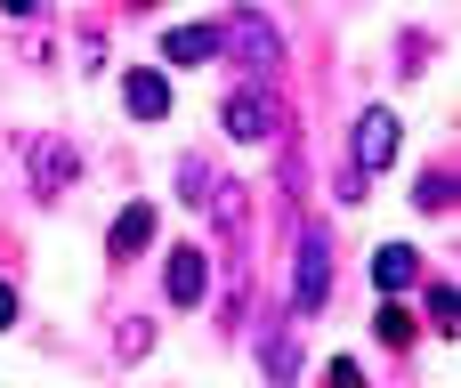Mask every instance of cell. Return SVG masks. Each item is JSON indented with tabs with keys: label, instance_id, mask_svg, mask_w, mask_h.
<instances>
[{
	"label": "cell",
	"instance_id": "cell-1",
	"mask_svg": "<svg viewBox=\"0 0 461 388\" xmlns=\"http://www.w3.org/2000/svg\"><path fill=\"white\" fill-rule=\"evenodd\" d=\"M219 65H243L259 89L284 73V24L267 8H227L219 16Z\"/></svg>",
	"mask_w": 461,
	"mask_h": 388
},
{
	"label": "cell",
	"instance_id": "cell-2",
	"mask_svg": "<svg viewBox=\"0 0 461 388\" xmlns=\"http://www.w3.org/2000/svg\"><path fill=\"white\" fill-rule=\"evenodd\" d=\"M219 130H227V138H243V146H259V138L292 130V105H284L276 89L243 81V89H227V105H219Z\"/></svg>",
	"mask_w": 461,
	"mask_h": 388
},
{
	"label": "cell",
	"instance_id": "cell-3",
	"mask_svg": "<svg viewBox=\"0 0 461 388\" xmlns=\"http://www.w3.org/2000/svg\"><path fill=\"white\" fill-rule=\"evenodd\" d=\"M324 292H332V243H324V227H300V243H292V300H284V316H316V308H324Z\"/></svg>",
	"mask_w": 461,
	"mask_h": 388
},
{
	"label": "cell",
	"instance_id": "cell-4",
	"mask_svg": "<svg viewBox=\"0 0 461 388\" xmlns=\"http://www.w3.org/2000/svg\"><path fill=\"white\" fill-rule=\"evenodd\" d=\"M397 146H405V122H397L389 105H365V113H357V130H348V170L381 178V170L397 162Z\"/></svg>",
	"mask_w": 461,
	"mask_h": 388
},
{
	"label": "cell",
	"instance_id": "cell-5",
	"mask_svg": "<svg viewBox=\"0 0 461 388\" xmlns=\"http://www.w3.org/2000/svg\"><path fill=\"white\" fill-rule=\"evenodd\" d=\"M162 292H170V308H203V300H211V251H203V243L162 251Z\"/></svg>",
	"mask_w": 461,
	"mask_h": 388
},
{
	"label": "cell",
	"instance_id": "cell-6",
	"mask_svg": "<svg viewBox=\"0 0 461 388\" xmlns=\"http://www.w3.org/2000/svg\"><path fill=\"white\" fill-rule=\"evenodd\" d=\"M146 243H154V194H138V203H122V211H113V227H105V259H113V267H130Z\"/></svg>",
	"mask_w": 461,
	"mask_h": 388
},
{
	"label": "cell",
	"instance_id": "cell-7",
	"mask_svg": "<svg viewBox=\"0 0 461 388\" xmlns=\"http://www.w3.org/2000/svg\"><path fill=\"white\" fill-rule=\"evenodd\" d=\"M259 373H267V388H292V381H300V332H292L284 316L259 324Z\"/></svg>",
	"mask_w": 461,
	"mask_h": 388
},
{
	"label": "cell",
	"instance_id": "cell-8",
	"mask_svg": "<svg viewBox=\"0 0 461 388\" xmlns=\"http://www.w3.org/2000/svg\"><path fill=\"white\" fill-rule=\"evenodd\" d=\"M122 105H130V122H162L170 113V73L162 65H130L122 73Z\"/></svg>",
	"mask_w": 461,
	"mask_h": 388
},
{
	"label": "cell",
	"instance_id": "cell-9",
	"mask_svg": "<svg viewBox=\"0 0 461 388\" xmlns=\"http://www.w3.org/2000/svg\"><path fill=\"white\" fill-rule=\"evenodd\" d=\"M373 284H381V300L421 292V251H413V243H381V251H373Z\"/></svg>",
	"mask_w": 461,
	"mask_h": 388
},
{
	"label": "cell",
	"instance_id": "cell-10",
	"mask_svg": "<svg viewBox=\"0 0 461 388\" xmlns=\"http://www.w3.org/2000/svg\"><path fill=\"white\" fill-rule=\"evenodd\" d=\"M203 219H211L227 243H243V227H251V186H243V178H219L211 203H203Z\"/></svg>",
	"mask_w": 461,
	"mask_h": 388
},
{
	"label": "cell",
	"instance_id": "cell-11",
	"mask_svg": "<svg viewBox=\"0 0 461 388\" xmlns=\"http://www.w3.org/2000/svg\"><path fill=\"white\" fill-rule=\"evenodd\" d=\"M219 57V24H170L162 32V65H211Z\"/></svg>",
	"mask_w": 461,
	"mask_h": 388
},
{
	"label": "cell",
	"instance_id": "cell-12",
	"mask_svg": "<svg viewBox=\"0 0 461 388\" xmlns=\"http://www.w3.org/2000/svg\"><path fill=\"white\" fill-rule=\"evenodd\" d=\"M413 211L446 219V211H454V170H421V178H413Z\"/></svg>",
	"mask_w": 461,
	"mask_h": 388
},
{
	"label": "cell",
	"instance_id": "cell-13",
	"mask_svg": "<svg viewBox=\"0 0 461 388\" xmlns=\"http://www.w3.org/2000/svg\"><path fill=\"white\" fill-rule=\"evenodd\" d=\"M373 332H381V348H413V332H421V324H413V308H405V300H381Z\"/></svg>",
	"mask_w": 461,
	"mask_h": 388
},
{
	"label": "cell",
	"instance_id": "cell-14",
	"mask_svg": "<svg viewBox=\"0 0 461 388\" xmlns=\"http://www.w3.org/2000/svg\"><path fill=\"white\" fill-rule=\"evenodd\" d=\"M429 57H438V41H429V32H397V65H389V73H397V81H413V73H429Z\"/></svg>",
	"mask_w": 461,
	"mask_h": 388
},
{
	"label": "cell",
	"instance_id": "cell-15",
	"mask_svg": "<svg viewBox=\"0 0 461 388\" xmlns=\"http://www.w3.org/2000/svg\"><path fill=\"white\" fill-rule=\"evenodd\" d=\"M211 186H219V178H211V162H203V154H186V162H178V194L203 211V203H211Z\"/></svg>",
	"mask_w": 461,
	"mask_h": 388
},
{
	"label": "cell",
	"instance_id": "cell-16",
	"mask_svg": "<svg viewBox=\"0 0 461 388\" xmlns=\"http://www.w3.org/2000/svg\"><path fill=\"white\" fill-rule=\"evenodd\" d=\"M146 340H154V316H122V332H113V356H122V365H138V356H146Z\"/></svg>",
	"mask_w": 461,
	"mask_h": 388
},
{
	"label": "cell",
	"instance_id": "cell-17",
	"mask_svg": "<svg viewBox=\"0 0 461 388\" xmlns=\"http://www.w3.org/2000/svg\"><path fill=\"white\" fill-rule=\"evenodd\" d=\"M65 178H73V146H49V154H41V194H57Z\"/></svg>",
	"mask_w": 461,
	"mask_h": 388
},
{
	"label": "cell",
	"instance_id": "cell-18",
	"mask_svg": "<svg viewBox=\"0 0 461 388\" xmlns=\"http://www.w3.org/2000/svg\"><path fill=\"white\" fill-rule=\"evenodd\" d=\"M421 308H429V332H454V284H429V300H421Z\"/></svg>",
	"mask_w": 461,
	"mask_h": 388
},
{
	"label": "cell",
	"instance_id": "cell-19",
	"mask_svg": "<svg viewBox=\"0 0 461 388\" xmlns=\"http://www.w3.org/2000/svg\"><path fill=\"white\" fill-rule=\"evenodd\" d=\"M316 388H373V381H365V365H348V356H332V365L316 373Z\"/></svg>",
	"mask_w": 461,
	"mask_h": 388
},
{
	"label": "cell",
	"instance_id": "cell-20",
	"mask_svg": "<svg viewBox=\"0 0 461 388\" xmlns=\"http://www.w3.org/2000/svg\"><path fill=\"white\" fill-rule=\"evenodd\" d=\"M365 186H373V178H365V170H348V162H340V178H332V203H365Z\"/></svg>",
	"mask_w": 461,
	"mask_h": 388
},
{
	"label": "cell",
	"instance_id": "cell-21",
	"mask_svg": "<svg viewBox=\"0 0 461 388\" xmlns=\"http://www.w3.org/2000/svg\"><path fill=\"white\" fill-rule=\"evenodd\" d=\"M41 8H49V0H0V16H16V24H32Z\"/></svg>",
	"mask_w": 461,
	"mask_h": 388
},
{
	"label": "cell",
	"instance_id": "cell-22",
	"mask_svg": "<svg viewBox=\"0 0 461 388\" xmlns=\"http://www.w3.org/2000/svg\"><path fill=\"white\" fill-rule=\"evenodd\" d=\"M16 308H24V300H16V284H0V332H16Z\"/></svg>",
	"mask_w": 461,
	"mask_h": 388
},
{
	"label": "cell",
	"instance_id": "cell-23",
	"mask_svg": "<svg viewBox=\"0 0 461 388\" xmlns=\"http://www.w3.org/2000/svg\"><path fill=\"white\" fill-rule=\"evenodd\" d=\"M122 8H154V0H122Z\"/></svg>",
	"mask_w": 461,
	"mask_h": 388
}]
</instances>
